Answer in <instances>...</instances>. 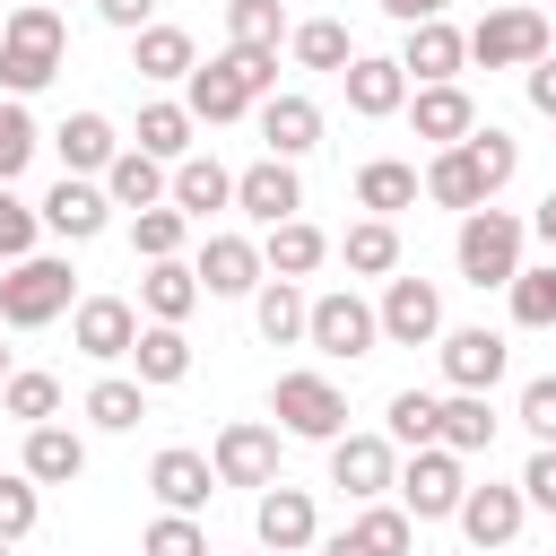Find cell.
Wrapping results in <instances>:
<instances>
[{"label": "cell", "mask_w": 556, "mask_h": 556, "mask_svg": "<svg viewBox=\"0 0 556 556\" xmlns=\"http://www.w3.org/2000/svg\"><path fill=\"white\" fill-rule=\"evenodd\" d=\"M104 191H113V208H156V200H174V165L165 156H148V148H122L113 165H104Z\"/></svg>", "instance_id": "cell-25"}, {"label": "cell", "mask_w": 556, "mask_h": 556, "mask_svg": "<svg viewBox=\"0 0 556 556\" xmlns=\"http://www.w3.org/2000/svg\"><path fill=\"white\" fill-rule=\"evenodd\" d=\"M200 295H208V287H200L191 261H148V278H139V313H148V321H191Z\"/></svg>", "instance_id": "cell-29"}, {"label": "cell", "mask_w": 556, "mask_h": 556, "mask_svg": "<svg viewBox=\"0 0 556 556\" xmlns=\"http://www.w3.org/2000/svg\"><path fill=\"white\" fill-rule=\"evenodd\" d=\"M70 339H78V356L113 365V356H130V348H139V304H122V295H78Z\"/></svg>", "instance_id": "cell-13"}, {"label": "cell", "mask_w": 556, "mask_h": 556, "mask_svg": "<svg viewBox=\"0 0 556 556\" xmlns=\"http://www.w3.org/2000/svg\"><path fill=\"white\" fill-rule=\"evenodd\" d=\"M521 87H530V113H547V122H556V52H539V61L521 70Z\"/></svg>", "instance_id": "cell-53"}, {"label": "cell", "mask_w": 556, "mask_h": 556, "mask_svg": "<svg viewBox=\"0 0 556 556\" xmlns=\"http://www.w3.org/2000/svg\"><path fill=\"white\" fill-rule=\"evenodd\" d=\"M382 9H391V17H400V26H417V17H443V9H452V0H382Z\"/></svg>", "instance_id": "cell-55"}, {"label": "cell", "mask_w": 556, "mask_h": 556, "mask_svg": "<svg viewBox=\"0 0 556 556\" xmlns=\"http://www.w3.org/2000/svg\"><path fill=\"white\" fill-rule=\"evenodd\" d=\"M417 191H426V174H417V165H400V156H374V165L356 174V208H374V217L417 208Z\"/></svg>", "instance_id": "cell-35"}, {"label": "cell", "mask_w": 556, "mask_h": 556, "mask_svg": "<svg viewBox=\"0 0 556 556\" xmlns=\"http://www.w3.org/2000/svg\"><path fill=\"white\" fill-rule=\"evenodd\" d=\"M504 295H513V321H521V330H556V261L521 269Z\"/></svg>", "instance_id": "cell-45"}, {"label": "cell", "mask_w": 556, "mask_h": 556, "mask_svg": "<svg viewBox=\"0 0 556 556\" xmlns=\"http://www.w3.org/2000/svg\"><path fill=\"white\" fill-rule=\"evenodd\" d=\"M35 113H26V96H0V182H17L26 165H35Z\"/></svg>", "instance_id": "cell-46"}, {"label": "cell", "mask_w": 556, "mask_h": 556, "mask_svg": "<svg viewBox=\"0 0 556 556\" xmlns=\"http://www.w3.org/2000/svg\"><path fill=\"white\" fill-rule=\"evenodd\" d=\"M452 521H460V539H469V547H513V539H521V521H530V495H521V486H469Z\"/></svg>", "instance_id": "cell-21"}, {"label": "cell", "mask_w": 556, "mask_h": 556, "mask_svg": "<svg viewBox=\"0 0 556 556\" xmlns=\"http://www.w3.org/2000/svg\"><path fill=\"white\" fill-rule=\"evenodd\" d=\"M330 252H339L356 278H391V269H400V226H391V217H356Z\"/></svg>", "instance_id": "cell-36"}, {"label": "cell", "mask_w": 556, "mask_h": 556, "mask_svg": "<svg viewBox=\"0 0 556 556\" xmlns=\"http://www.w3.org/2000/svg\"><path fill=\"white\" fill-rule=\"evenodd\" d=\"M287 52H295L304 70H348V61H356V43H348L339 17H304V26L287 35Z\"/></svg>", "instance_id": "cell-42"}, {"label": "cell", "mask_w": 556, "mask_h": 556, "mask_svg": "<svg viewBox=\"0 0 556 556\" xmlns=\"http://www.w3.org/2000/svg\"><path fill=\"white\" fill-rule=\"evenodd\" d=\"M504 330H486V321H469V330H443V382L452 391H495L504 382Z\"/></svg>", "instance_id": "cell-20"}, {"label": "cell", "mask_w": 556, "mask_h": 556, "mask_svg": "<svg viewBox=\"0 0 556 556\" xmlns=\"http://www.w3.org/2000/svg\"><path fill=\"white\" fill-rule=\"evenodd\" d=\"M191 130H200V113H191V104H139V139H130V148H148V156L182 165V156H191Z\"/></svg>", "instance_id": "cell-38"}, {"label": "cell", "mask_w": 556, "mask_h": 556, "mask_svg": "<svg viewBox=\"0 0 556 556\" xmlns=\"http://www.w3.org/2000/svg\"><path fill=\"white\" fill-rule=\"evenodd\" d=\"M52 9H61V0H52Z\"/></svg>", "instance_id": "cell-61"}, {"label": "cell", "mask_w": 556, "mask_h": 556, "mask_svg": "<svg viewBox=\"0 0 556 556\" xmlns=\"http://www.w3.org/2000/svg\"><path fill=\"white\" fill-rule=\"evenodd\" d=\"M61 52H70L61 9H52V0H17V9L0 17V96H35V87H52Z\"/></svg>", "instance_id": "cell-1"}, {"label": "cell", "mask_w": 556, "mask_h": 556, "mask_svg": "<svg viewBox=\"0 0 556 556\" xmlns=\"http://www.w3.org/2000/svg\"><path fill=\"white\" fill-rule=\"evenodd\" d=\"M130 70L165 87V78H191V70H200V52H191V35H182V26H139V35H130Z\"/></svg>", "instance_id": "cell-34"}, {"label": "cell", "mask_w": 556, "mask_h": 556, "mask_svg": "<svg viewBox=\"0 0 556 556\" xmlns=\"http://www.w3.org/2000/svg\"><path fill=\"white\" fill-rule=\"evenodd\" d=\"M460 148L478 156V174H486V191H504V182L521 174V139H513V130H495V122H478V130H469Z\"/></svg>", "instance_id": "cell-47"}, {"label": "cell", "mask_w": 556, "mask_h": 556, "mask_svg": "<svg viewBox=\"0 0 556 556\" xmlns=\"http://www.w3.org/2000/svg\"><path fill=\"white\" fill-rule=\"evenodd\" d=\"M139 417H148V382H139V374H104V382H87V426L130 434Z\"/></svg>", "instance_id": "cell-37"}, {"label": "cell", "mask_w": 556, "mask_h": 556, "mask_svg": "<svg viewBox=\"0 0 556 556\" xmlns=\"http://www.w3.org/2000/svg\"><path fill=\"white\" fill-rule=\"evenodd\" d=\"M217 486H278V426H252V417H235L226 434H217Z\"/></svg>", "instance_id": "cell-14"}, {"label": "cell", "mask_w": 556, "mask_h": 556, "mask_svg": "<svg viewBox=\"0 0 556 556\" xmlns=\"http://www.w3.org/2000/svg\"><path fill=\"white\" fill-rule=\"evenodd\" d=\"M521 243H530V226L513 217V208H469L460 217V235H452V261H460V278L469 287H513L521 278Z\"/></svg>", "instance_id": "cell-3"}, {"label": "cell", "mask_w": 556, "mask_h": 556, "mask_svg": "<svg viewBox=\"0 0 556 556\" xmlns=\"http://www.w3.org/2000/svg\"><path fill=\"white\" fill-rule=\"evenodd\" d=\"M0 17H9V9H0Z\"/></svg>", "instance_id": "cell-62"}, {"label": "cell", "mask_w": 556, "mask_h": 556, "mask_svg": "<svg viewBox=\"0 0 556 556\" xmlns=\"http://www.w3.org/2000/svg\"><path fill=\"white\" fill-rule=\"evenodd\" d=\"M539 52H556V26H547V9H486L478 26H469V61L478 70H530Z\"/></svg>", "instance_id": "cell-5"}, {"label": "cell", "mask_w": 556, "mask_h": 556, "mask_svg": "<svg viewBox=\"0 0 556 556\" xmlns=\"http://www.w3.org/2000/svg\"><path fill=\"white\" fill-rule=\"evenodd\" d=\"M252 530H261V547L269 556H304V547H321V513H313V495L304 486H261V513H252Z\"/></svg>", "instance_id": "cell-12"}, {"label": "cell", "mask_w": 556, "mask_h": 556, "mask_svg": "<svg viewBox=\"0 0 556 556\" xmlns=\"http://www.w3.org/2000/svg\"><path fill=\"white\" fill-rule=\"evenodd\" d=\"M9 374H17V365H9V348H0V382H9Z\"/></svg>", "instance_id": "cell-57"}, {"label": "cell", "mask_w": 556, "mask_h": 556, "mask_svg": "<svg viewBox=\"0 0 556 556\" xmlns=\"http://www.w3.org/2000/svg\"><path fill=\"white\" fill-rule=\"evenodd\" d=\"M35 235H43V208H26V200L0 182V269H9V261H26V252H35Z\"/></svg>", "instance_id": "cell-50"}, {"label": "cell", "mask_w": 556, "mask_h": 556, "mask_svg": "<svg viewBox=\"0 0 556 556\" xmlns=\"http://www.w3.org/2000/svg\"><path fill=\"white\" fill-rule=\"evenodd\" d=\"M252 321H261V339H269V348H295V339L313 330V295H304L295 278H261V295H252Z\"/></svg>", "instance_id": "cell-30"}, {"label": "cell", "mask_w": 556, "mask_h": 556, "mask_svg": "<svg viewBox=\"0 0 556 556\" xmlns=\"http://www.w3.org/2000/svg\"><path fill=\"white\" fill-rule=\"evenodd\" d=\"M52 148H61V174H104V165L122 156V139H113L104 113H70V122L52 130Z\"/></svg>", "instance_id": "cell-31"}, {"label": "cell", "mask_w": 556, "mask_h": 556, "mask_svg": "<svg viewBox=\"0 0 556 556\" xmlns=\"http://www.w3.org/2000/svg\"><path fill=\"white\" fill-rule=\"evenodd\" d=\"M261 261H269V278H313V269L330 261V235H321L313 217H278V226L261 235Z\"/></svg>", "instance_id": "cell-26"}, {"label": "cell", "mask_w": 556, "mask_h": 556, "mask_svg": "<svg viewBox=\"0 0 556 556\" xmlns=\"http://www.w3.org/2000/svg\"><path fill=\"white\" fill-rule=\"evenodd\" d=\"M96 17L122 26V35H139V26H156V0H96Z\"/></svg>", "instance_id": "cell-54"}, {"label": "cell", "mask_w": 556, "mask_h": 556, "mask_svg": "<svg viewBox=\"0 0 556 556\" xmlns=\"http://www.w3.org/2000/svg\"><path fill=\"white\" fill-rule=\"evenodd\" d=\"M0 408H9L17 426L61 417V374H35V365H26V374H9V382H0Z\"/></svg>", "instance_id": "cell-43"}, {"label": "cell", "mask_w": 556, "mask_h": 556, "mask_svg": "<svg viewBox=\"0 0 556 556\" xmlns=\"http://www.w3.org/2000/svg\"><path fill=\"white\" fill-rule=\"evenodd\" d=\"M426 200L469 217V208H486L495 191H486V174H478V156H469V148H434V165H426Z\"/></svg>", "instance_id": "cell-28"}, {"label": "cell", "mask_w": 556, "mask_h": 556, "mask_svg": "<svg viewBox=\"0 0 556 556\" xmlns=\"http://www.w3.org/2000/svg\"><path fill=\"white\" fill-rule=\"evenodd\" d=\"M330 486L348 504H374L382 486H400V443L391 434H339L330 443Z\"/></svg>", "instance_id": "cell-9"}, {"label": "cell", "mask_w": 556, "mask_h": 556, "mask_svg": "<svg viewBox=\"0 0 556 556\" xmlns=\"http://www.w3.org/2000/svg\"><path fill=\"white\" fill-rule=\"evenodd\" d=\"M460 495H469V469H460L452 443H426V452L400 460V504H408V521H452Z\"/></svg>", "instance_id": "cell-6"}, {"label": "cell", "mask_w": 556, "mask_h": 556, "mask_svg": "<svg viewBox=\"0 0 556 556\" xmlns=\"http://www.w3.org/2000/svg\"><path fill=\"white\" fill-rule=\"evenodd\" d=\"M374 313H382V339H391V348H426V339H443V287H434V278H391Z\"/></svg>", "instance_id": "cell-11"}, {"label": "cell", "mask_w": 556, "mask_h": 556, "mask_svg": "<svg viewBox=\"0 0 556 556\" xmlns=\"http://www.w3.org/2000/svg\"><path fill=\"white\" fill-rule=\"evenodd\" d=\"M521 495H530L539 513H556V443H539V452H530V469H521Z\"/></svg>", "instance_id": "cell-52"}, {"label": "cell", "mask_w": 556, "mask_h": 556, "mask_svg": "<svg viewBox=\"0 0 556 556\" xmlns=\"http://www.w3.org/2000/svg\"><path fill=\"white\" fill-rule=\"evenodd\" d=\"M43 226H52L61 243H96V235L113 226V191H104L96 174H61V182L43 191Z\"/></svg>", "instance_id": "cell-10"}, {"label": "cell", "mask_w": 556, "mask_h": 556, "mask_svg": "<svg viewBox=\"0 0 556 556\" xmlns=\"http://www.w3.org/2000/svg\"><path fill=\"white\" fill-rule=\"evenodd\" d=\"M35 513H43L35 478H26V469H0V539H9V547H17L26 530H35Z\"/></svg>", "instance_id": "cell-49"}, {"label": "cell", "mask_w": 556, "mask_h": 556, "mask_svg": "<svg viewBox=\"0 0 556 556\" xmlns=\"http://www.w3.org/2000/svg\"><path fill=\"white\" fill-rule=\"evenodd\" d=\"M174 208H182L191 226H208V208H235V174H226L217 156H182V165H174Z\"/></svg>", "instance_id": "cell-32"}, {"label": "cell", "mask_w": 556, "mask_h": 556, "mask_svg": "<svg viewBox=\"0 0 556 556\" xmlns=\"http://www.w3.org/2000/svg\"><path fill=\"white\" fill-rule=\"evenodd\" d=\"M382 434H391L400 452H426V443H443V400H434V391H391V417H382Z\"/></svg>", "instance_id": "cell-39"}, {"label": "cell", "mask_w": 556, "mask_h": 556, "mask_svg": "<svg viewBox=\"0 0 556 556\" xmlns=\"http://www.w3.org/2000/svg\"><path fill=\"white\" fill-rule=\"evenodd\" d=\"M443 443H452L460 460L495 443V408H486V391H452V400H443Z\"/></svg>", "instance_id": "cell-41"}, {"label": "cell", "mask_w": 556, "mask_h": 556, "mask_svg": "<svg viewBox=\"0 0 556 556\" xmlns=\"http://www.w3.org/2000/svg\"><path fill=\"white\" fill-rule=\"evenodd\" d=\"M304 348H321V356H374L382 348V313L356 295V287H330V295H313V330H304Z\"/></svg>", "instance_id": "cell-7"}, {"label": "cell", "mask_w": 556, "mask_h": 556, "mask_svg": "<svg viewBox=\"0 0 556 556\" xmlns=\"http://www.w3.org/2000/svg\"><path fill=\"white\" fill-rule=\"evenodd\" d=\"M261 96H278V52H261V43H226L191 70V113L200 122H243Z\"/></svg>", "instance_id": "cell-2"}, {"label": "cell", "mask_w": 556, "mask_h": 556, "mask_svg": "<svg viewBox=\"0 0 556 556\" xmlns=\"http://www.w3.org/2000/svg\"><path fill=\"white\" fill-rule=\"evenodd\" d=\"M35 486H70L78 469H87V443L61 426V417H43V426H26V460H17Z\"/></svg>", "instance_id": "cell-27"}, {"label": "cell", "mask_w": 556, "mask_h": 556, "mask_svg": "<svg viewBox=\"0 0 556 556\" xmlns=\"http://www.w3.org/2000/svg\"><path fill=\"white\" fill-rule=\"evenodd\" d=\"M521 426H530L539 443H556V374H539V382H521Z\"/></svg>", "instance_id": "cell-51"}, {"label": "cell", "mask_w": 556, "mask_h": 556, "mask_svg": "<svg viewBox=\"0 0 556 556\" xmlns=\"http://www.w3.org/2000/svg\"><path fill=\"white\" fill-rule=\"evenodd\" d=\"M408 547H417V521H408V504H382V495H374L348 530L321 539V556H408Z\"/></svg>", "instance_id": "cell-16"}, {"label": "cell", "mask_w": 556, "mask_h": 556, "mask_svg": "<svg viewBox=\"0 0 556 556\" xmlns=\"http://www.w3.org/2000/svg\"><path fill=\"white\" fill-rule=\"evenodd\" d=\"M295 26H287V9L278 0H226V43H261V52H278Z\"/></svg>", "instance_id": "cell-44"}, {"label": "cell", "mask_w": 556, "mask_h": 556, "mask_svg": "<svg viewBox=\"0 0 556 556\" xmlns=\"http://www.w3.org/2000/svg\"><path fill=\"white\" fill-rule=\"evenodd\" d=\"M547 26H556V9H547Z\"/></svg>", "instance_id": "cell-59"}, {"label": "cell", "mask_w": 556, "mask_h": 556, "mask_svg": "<svg viewBox=\"0 0 556 556\" xmlns=\"http://www.w3.org/2000/svg\"><path fill=\"white\" fill-rule=\"evenodd\" d=\"M0 556H17V547H9V539H0Z\"/></svg>", "instance_id": "cell-58"}, {"label": "cell", "mask_w": 556, "mask_h": 556, "mask_svg": "<svg viewBox=\"0 0 556 556\" xmlns=\"http://www.w3.org/2000/svg\"><path fill=\"white\" fill-rule=\"evenodd\" d=\"M460 61H469V35H460L452 17H417V26H408V43H400V70H408V87L460 78Z\"/></svg>", "instance_id": "cell-22"}, {"label": "cell", "mask_w": 556, "mask_h": 556, "mask_svg": "<svg viewBox=\"0 0 556 556\" xmlns=\"http://www.w3.org/2000/svg\"><path fill=\"white\" fill-rule=\"evenodd\" d=\"M191 269H200V287H208V295H261V278H269V261H261V243H252V235H208Z\"/></svg>", "instance_id": "cell-24"}, {"label": "cell", "mask_w": 556, "mask_h": 556, "mask_svg": "<svg viewBox=\"0 0 556 556\" xmlns=\"http://www.w3.org/2000/svg\"><path fill=\"white\" fill-rule=\"evenodd\" d=\"M61 313H78V287H70V261L61 252H26V261L0 269V321L9 330H43Z\"/></svg>", "instance_id": "cell-4"}, {"label": "cell", "mask_w": 556, "mask_h": 556, "mask_svg": "<svg viewBox=\"0 0 556 556\" xmlns=\"http://www.w3.org/2000/svg\"><path fill=\"white\" fill-rule=\"evenodd\" d=\"M269 408H278V426L304 434V443H339V434H348V400H339L330 374H278Z\"/></svg>", "instance_id": "cell-8"}, {"label": "cell", "mask_w": 556, "mask_h": 556, "mask_svg": "<svg viewBox=\"0 0 556 556\" xmlns=\"http://www.w3.org/2000/svg\"><path fill=\"white\" fill-rule=\"evenodd\" d=\"M530 235H539V243H547V252H556V191H547V200H539V217H530Z\"/></svg>", "instance_id": "cell-56"}, {"label": "cell", "mask_w": 556, "mask_h": 556, "mask_svg": "<svg viewBox=\"0 0 556 556\" xmlns=\"http://www.w3.org/2000/svg\"><path fill=\"white\" fill-rule=\"evenodd\" d=\"M182 243H191V217H182L174 200H156V208L130 217V252H139V261H182Z\"/></svg>", "instance_id": "cell-40"}, {"label": "cell", "mask_w": 556, "mask_h": 556, "mask_svg": "<svg viewBox=\"0 0 556 556\" xmlns=\"http://www.w3.org/2000/svg\"><path fill=\"white\" fill-rule=\"evenodd\" d=\"M235 208H243L252 226H278V217H295V208H304V182H295V165H287V156H261V165H243V174H235Z\"/></svg>", "instance_id": "cell-23"}, {"label": "cell", "mask_w": 556, "mask_h": 556, "mask_svg": "<svg viewBox=\"0 0 556 556\" xmlns=\"http://www.w3.org/2000/svg\"><path fill=\"white\" fill-rule=\"evenodd\" d=\"M148 495H156L165 513H200V504L217 495V460L191 452V443H165V452L148 460Z\"/></svg>", "instance_id": "cell-15"}, {"label": "cell", "mask_w": 556, "mask_h": 556, "mask_svg": "<svg viewBox=\"0 0 556 556\" xmlns=\"http://www.w3.org/2000/svg\"><path fill=\"white\" fill-rule=\"evenodd\" d=\"M339 87H348V113H365V122L408 113V70H400L391 52H356V61L339 70Z\"/></svg>", "instance_id": "cell-17"}, {"label": "cell", "mask_w": 556, "mask_h": 556, "mask_svg": "<svg viewBox=\"0 0 556 556\" xmlns=\"http://www.w3.org/2000/svg\"><path fill=\"white\" fill-rule=\"evenodd\" d=\"M261 556H269V547H261Z\"/></svg>", "instance_id": "cell-60"}, {"label": "cell", "mask_w": 556, "mask_h": 556, "mask_svg": "<svg viewBox=\"0 0 556 556\" xmlns=\"http://www.w3.org/2000/svg\"><path fill=\"white\" fill-rule=\"evenodd\" d=\"M408 130H417V139H434V148H460V139L478 130V104H469V87H460V78L408 87Z\"/></svg>", "instance_id": "cell-18"}, {"label": "cell", "mask_w": 556, "mask_h": 556, "mask_svg": "<svg viewBox=\"0 0 556 556\" xmlns=\"http://www.w3.org/2000/svg\"><path fill=\"white\" fill-rule=\"evenodd\" d=\"M252 122H261V148H269V156H287V165L321 148V104H313V96H295V87H287V96H261V104H252Z\"/></svg>", "instance_id": "cell-19"}, {"label": "cell", "mask_w": 556, "mask_h": 556, "mask_svg": "<svg viewBox=\"0 0 556 556\" xmlns=\"http://www.w3.org/2000/svg\"><path fill=\"white\" fill-rule=\"evenodd\" d=\"M130 365H139V382H148V391L182 382V374H191V339H182V321H139V348H130Z\"/></svg>", "instance_id": "cell-33"}, {"label": "cell", "mask_w": 556, "mask_h": 556, "mask_svg": "<svg viewBox=\"0 0 556 556\" xmlns=\"http://www.w3.org/2000/svg\"><path fill=\"white\" fill-rule=\"evenodd\" d=\"M139 556H208V530H200V513H156V521L139 530Z\"/></svg>", "instance_id": "cell-48"}]
</instances>
